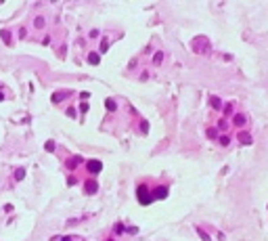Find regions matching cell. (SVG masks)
I'll return each instance as SVG.
<instances>
[{
  "mask_svg": "<svg viewBox=\"0 0 268 241\" xmlns=\"http://www.w3.org/2000/svg\"><path fill=\"white\" fill-rule=\"evenodd\" d=\"M42 25H44V19H42V17H38V19H36V27H42Z\"/></svg>",
  "mask_w": 268,
  "mask_h": 241,
  "instance_id": "18",
  "label": "cell"
},
{
  "mask_svg": "<svg viewBox=\"0 0 268 241\" xmlns=\"http://www.w3.org/2000/svg\"><path fill=\"white\" fill-rule=\"evenodd\" d=\"M65 96H69V92H59V95H52V101L55 103H59L61 99H65Z\"/></svg>",
  "mask_w": 268,
  "mask_h": 241,
  "instance_id": "8",
  "label": "cell"
},
{
  "mask_svg": "<svg viewBox=\"0 0 268 241\" xmlns=\"http://www.w3.org/2000/svg\"><path fill=\"white\" fill-rule=\"evenodd\" d=\"M25 176V170L23 168H19V170H15V181H21Z\"/></svg>",
  "mask_w": 268,
  "mask_h": 241,
  "instance_id": "10",
  "label": "cell"
},
{
  "mask_svg": "<svg viewBox=\"0 0 268 241\" xmlns=\"http://www.w3.org/2000/svg\"><path fill=\"white\" fill-rule=\"evenodd\" d=\"M239 141H241L243 145H251V143H254V141H251V136H249L247 132H239Z\"/></svg>",
  "mask_w": 268,
  "mask_h": 241,
  "instance_id": "4",
  "label": "cell"
},
{
  "mask_svg": "<svg viewBox=\"0 0 268 241\" xmlns=\"http://www.w3.org/2000/svg\"><path fill=\"white\" fill-rule=\"evenodd\" d=\"M208 136H210V138H216V136H218V134H216V128H210V130H208Z\"/></svg>",
  "mask_w": 268,
  "mask_h": 241,
  "instance_id": "15",
  "label": "cell"
},
{
  "mask_svg": "<svg viewBox=\"0 0 268 241\" xmlns=\"http://www.w3.org/2000/svg\"><path fill=\"white\" fill-rule=\"evenodd\" d=\"M88 170H90L92 174H99V172L103 170V164H101L99 159H90V161H88Z\"/></svg>",
  "mask_w": 268,
  "mask_h": 241,
  "instance_id": "2",
  "label": "cell"
},
{
  "mask_svg": "<svg viewBox=\"0 0 268 241\" xmlns=\"http://www.w3.org/2000/svg\"><path fill=\"white\" fill-rule=\"evenodd\" d=\"M128 233H132V235H136V233H138V229H136V227H130V229H128Z\"/></svg>",
  "mask_w": 268,
  "mask_h": 241,
  "instance_id": "22",
  "label": "cell"
},
{
  "mask_svg": "<svg viewBox=\"0 0 268 241\" xmlns=\"http://www.w3.org/2000/svg\"><path fill=\"white\" fill-rule=\"evenodd\" d=\"M161 59H163V55H161V52H157V55L153 57V63H155V65H159V63H161Z\"/></svg>",
  "mask_w": 268,
  "mask_h": 241,
  "instance_id": "13",
  "label": "cell"
},
{
  "mask_svg": "<svg viewBox=\"0 0 268 241\" xmlns=\"http://www.w3.org/2000/svg\"><path fill=\"white\" fill-rule=\"evenodd\" d=\"M105 107L109 109V111H115V109H117V105H115V101H111V99H107V101H105Z\"/></svg>",
  "mask_w": 268,
  "mask_h": 241,
  "instance_id": "6",
  "label": "cell"
},
{
  "mask_svg": "<svg viewBox=\"0 0 268 241\" xmlns=\"http://www.w3.org/2000/svg\"><path fill=\"white\" fill-rule=\"evenodd\" d=\"M220 143L222 145H228V143H231V138H228V136H220Z\"/></svg>",
  "mask_w": 268,
  "mask_h": 241,
  "instance_id": "19",
  "label": "cell"
},
{
  "mask_svg": "<svg viewBox=\"0 0 268 241\" xmlns=\"http://www.w3.org/2000/svg\"><path fill=\"white\" fill-rule=\"evenodd\" d=\"M2 99H4V96H2V95H0V101H2Z\"/></svg>",
  "mask_w": 268,
  "mask_h": 241,
  "instance_id": "25",
  "label": "cell"
},
{
  "mask_svg": "<svg viewBox=\"0 0 268 241\" xmlns=\"http://www.w3.org/2000/svg\"><path fill=\"white\" fill-rule=\"evenodd\" d=\"M46 151H55V143H52V141H48V143H46Z\"/></svg>",
  "mask_w": 268,
  "mask_h": 241,
  "instance_id": "17",
  "label": "cell"
},
{
  "mask_svg": "<svg viewBox=\"0 0 268 241\" xmlns=\"http://www.w3.org/2000/svg\"><path fill=\"white\" fill-rule=\"evenodd\" d=\"M107 46H109V40L103 38V42H101V52H107Z\"/></svg>",
  "mask_w": 268,
  "mask_h": 241,
  "instance_id": "12",
  "label": "cell"
},
{
  "mask_svg": "<svg viewBox=\"0 0 268 241\" xmlns=\"http://www.w3.org/2000/svg\"><path fill=\"white\" fill-rule=\"evenodd\" d=\"M210 101H212V107H214V109H220V107H222V105H220V99H218V96H212Z\"/></svg>",
  "mask_w": 268,
  "mask_h": 241,
  "instance_id": "9",
  "label": "cell"
},
{
  "mask_svg": "<svg viewBox=\"0 0 268 241\" xmlns=\"http://www.w3.org/2000/svg\"><path fill=\"white\" fill-rule=\"evenodd\" d=\"M136 195H138V201H140L142 205H149V204L153 201V197L147 193V187H145V185H140L138 189H136Z\"/></svg>",
  "mask_w": 268,
  "mask_h": 241,
  "instance_id": "1",
  "label": "cell"
},
{
  "mask_svg": "<svg viewBox=\"0 0 268 241\" xmlns=\"http://www.w3.org/2000/svg\"><path fill=\"white\" fill-rule=\"evenodd\" d=\"M124 231V224H115V233H122Z\"/></svg>",
  "mask_w": 268,
  "mask_h": 241,
  "instance_id": "23",
  "label": "cell"
},
{
  "mask_svg": "<svg viewBox=\"0 0 268 241\" xmlns=\"http://www.w3.org/2000/svg\"><path fill=\"white\" fill-rule=\"evenodd\" d=\"M80 111H88V103H82V105H80Z\"/></svg>",
  "mask_w": 268,
  "mask_h": 241,
  "instance_id": "21",
  "label": "cell"
},
{
  "mask_svg": "<svg viewBox=\"0 0 268 241\" xmlns=\"http://www.w3.org/2000/svg\"><path fill=\"white\" fill-rule=\"evenodd\" d=\"M0 86H2V84H0Z\"/></svg>",
  "mask_w": 268,
  "mask_h": 241,
  "instance_id": "26",
  "label": "cell"
},
{
  "mask_svg": "<svg viewBox=\"0 0 268 241\" xmlns=\"http://www.w3.org/2000/svg\"><path fill=\"white\" fill-rule=\"evenodd\" d=\"M245 120H247V118H245V115H241V113H239V115H235V124H237V126L245 124Z\"/></svg>",
  "mask_w": 268,
  "mask_h": 241,
  "instance_id": "11",
  "label": "cell"
},
{
  "mask_svg": "<svg viewBox=\"0 0 268 241\" xmlns=\"http://www.w3.org/2000/svg\"><path fill=\"white\" fill-rule=\"evenodd\" d=\"M61 241H71V237H63V239H61Z\"/></svg>",
  "mask_w": 268,
  "mask_h": 241,
  "instance_id": "24",
  "label": "cell"
},
{
  "mask_svg": "<svg viewBox=\"0 0 268 241\" xmlns=\"http://www.w3.org/2000/svg\"><path fill=\"white\" fill-rule=\"evenodd\" d=\"M0 34H2V40H4V42L11 44V36H9V32H0Z\"/></svg>",
  "mask_w": 268,
  "mask_h": 241,
  "instance_id": "14",
  "label": "cell"
},
{
  "mask_svg": "<svg viewBox=\"0 0 268 241\" xmlns=\"http://www.w3.org/2000/svg\"><path fill=\"white\" fill-rule=\"evenodd\" d=\"M88 61H90V63H94V65H96V63L101 61V57H99L96 52H90V55H88Z\"/></svg>",
  "mask_w": 268,
  "mask_h": 241,
  "instance_id": "7",
  "label": "cell"
},
{
  "mask_svg": "<svg viewBox=\"0 0 268 241\" xmlns=\"http://www.w3.org/2000/svg\"><path fill=\"white\" fill-rule=\"evenodd\" d=\"M67 115H71V118H73V115H76V109L69 107V109H67Z\"/></svg>",
  "mask_w": 268,
  "mask_h": 241,
  "instance_id": "20",
  "label": "cell"
},
{
  "mask_svg": "<svg viewBox=\"0 0 268 241\" xmlns=\"http://www.w3.org/2000/svg\"><path fill=\"white\" fill-rule=\"evenodd\" d=\"M197 233H199V235H201V239H203V241H210V237H208V235H205V233H203V231H201V229H197Z\"/></svg>",
  "mask_w": 268,
  "mask_h": 241,
  "instance_id": "16",
  "label": "cell"
},
{
  "mask_svg": "<svg viewBox=\"0 0 268 241\" xmlns=\"http://www.w3.org/2000/svg\"><path fill=\"white\" fill-rule=\"evenodd\" d=\"M96 191H99V187H96V182H94V181L86 182V193H96Z\"/></svg>",
  "mask_w": 268,
  "mask_h": 241,
  "instance_id": "5",
  "label": "cell"
},
{
  "mask_svg": "<svg viewBox=\"0 0 268 241\" xmlns=\"http://www.w3.org/2000/svg\"><path fill=\"white\" fill-rule=\"evenodd\" d=\"M163 197H168V189L165 187H161V189H157L153 193V199H163Z\"/></svg>",
  "mask_w": 268,
  "mask_h": 241,
  "instance_id": "3",
  "label": "cell"
}]
</instances>
